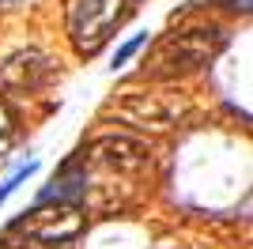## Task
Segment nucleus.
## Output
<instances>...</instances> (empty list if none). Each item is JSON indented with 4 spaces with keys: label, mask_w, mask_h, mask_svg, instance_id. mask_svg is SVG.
<instances>
[{
    "label": "nucleus",
    "mask_w": 253,
    "mask_h": 249,
    "mask_svg": "<svg viewBox=\"0 0 253 249\" xmlns=\"http://www.w3.org/2000/svg\"><path fill=\"white\" fill-rule=\"evenodd\" d=\"M227 27L215 23H201V27H185V31H170L155 42L151 57L144 61V72L151 80H178V76H193L204 64H211L227 49Z\"/></svg>",
    "instance_id": "obj_1"
},
{
    "label": "nucleus",
    "mask_w": 253,
    "mask_h": 249,
    "mask_svg": "<svg viewBox=\"0 0 253 249\" xmlns=\"http://www.w3.org/2000/svg\"><path fill=\"white\" fill-rule=\"evenodd\" d=\"M121 19H125V0H76L68 15V34H72L76 53L95 57Z\"/></svg>",
    "instance_id": "obj_2"
},
{
    "label": "nucleus",
    "mask_w": 253,
    "mask_h": 249,
    "mask_svg": "<svg viewBox=\"0 0 253 249\" xmlns=\"http://www.w3.org/2000/svg\"><path fill=\"white\" fill-rule=\"evenodd\" d=\"M185 94H148V91H128L121 102H114V114L140 128H170L185 117Z\"/></svg>",
    "instance_id": "obj_3"
},
{
    "label": "nucleus",
    "mask_w": 253,
    "mask_h": 249,
    "mask_svg": "<svg viewBox=\"0 0 253 249\" xmlns=\"http://www.w3.org/2000/svg\"><path fill=\"white\" fill-rule=\"evenodd\" d=\"M11 230H23L31 242H42V246H64L84 230V215L76 211V204H38V211L19 219Z\"/></svg>",
    "instance_id": "obj_4"
},
{
    "label": "nucleus",
    "mask_w": 253,
    "mask_h": 249,
    "mask_svg": "<svg viewBox=\"0 0 253 249\" xmlns=\"http://www.w3.org/2000/svg\"><path fill=\"white\" fill-rule=\"evenodd\" d=\"M57 64L42 49H19L0 61V91L4 94H38L53 80Z\"/></svg>",
    "instance_id": "obj_5"
},
{
    "label": "nucleus",
    "mask_w": 253,
    "mask_h": 249,
    "mask_svg": "<svg viewBox=\"0 0 253 249\" xmlns=\"http://www.w3.org/2000/svg\"><path fill=\"white\" fill-rule=\"evenodd\" d=\"M84 159L95 163V166H106V170H117V174H140V170L151 163V151L136 136L106 132V136H98V140H91Z\"/></svg>",
    "instance_id": "obj_6"
},
{
    "label": "nucleus",
    "mask_w": 253,
    "mask_h": 249,
    "mask_svg": "<svg viewBox=\"0 0 253 249\" xmlns=\"http://www.w3.org/2000/svg\"><path fill=\"white\" fill-rule=\"evenodd\" d=\"M11 144H15V117H11L8 106L0 102V159L11 151Z\"/></svg>",
    "instance_id": "obj_7"
},
{
    "label": "nucleus",
    "mask_w": 253,
    "mask_h": 249,
    "mask_svg": "<svg viewBox=\"0 0 253 249\" xmlns=\"http://www.w3.org/2000/svg\"><path fill=\"white\" fill-rule=\"evenodd\" d=\"M34 170H38V163H27V166H19V170H15V174H11L8 181H4V185H0V204H4V200H8L11 193H15V189H19L23 181H27V177L34 174Z\"/></svg>",
    "instance_id": "obj_8"
},
{
    "label": "nucleus",
    "mask_w": 253,
    "mask_h": 249,
    "mask_svg": "<svg viewBox=\"0 0 253 249\" xmlns=\"http://www.w3.org/2000/svg\"><path fill=\"white\" fill-rule=\"evenodd\" d=\"M144 42H148V34H136V38H128L125 45H121V49L114 53V68H121V64H125L128 57H136V53H140V45H144Z\"/></svg>",
    "instance_id": "obj_9"
},
{
    "label": "nucleus",
    "mask_w": 253,
    "mask_h": 249,
    "mask_svg": "<svg viewBox=\"0 0 253 249\" xmlns=\"http://www.w3.org/2000/svg\"><path fill=\"white\" fill-rule=\"evenodd\" d=\"M0 249H11V246H8V242H0Z\"/></svg>",
    "instance_id": "obj_10"
}]
</instances>
